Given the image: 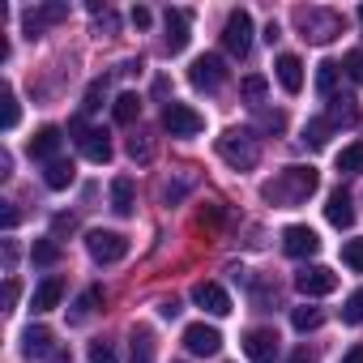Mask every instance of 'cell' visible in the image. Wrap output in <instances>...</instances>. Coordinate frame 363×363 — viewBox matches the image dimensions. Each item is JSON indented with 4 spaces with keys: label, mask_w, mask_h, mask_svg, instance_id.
Instances as JSON below:
<instances>
[{
    "label": "cell",
    "mask_w": 363,
    "mask_h": 363,
    "mask_svg": "<svg viewBox=\"0 0 363 363\" xmlns=\"http://www.w3.org/2000/svg\"><path fill=\"white\" fill-rule=\"evenodd\" d=\"M316 184H320L316 167H282L274 179H265V184H261V197L269 206H278V210H291V206H303L316 193Z\"/></svg>",
    "instance_id": "6da1fadb"
},
{
    "label": "cell",
    "mask_w": 363,
    "mask_h": 363,
    "mask_svg": "<svg viewBox=\"0 0 363 363\" xmlns=\"http://www.w3.org/2000/svg\"><path fill=\"white\" fill-rule=\"evenodd\" d=\"M218 158L227 167H235V171H252L261 162V145H257V137L248 128H227L218 137Z\"/></svg>",
    "instance_id": "7a4b0ae2"
},
{
    "label": "cell",
    "mask_w": 363,
    "mask_h": 363,
    "mask_svg": "<svg viewBox=\"0 0 363 363\" xmlns=\"http://www.w3.org/2000/svg\"><path fill=\"white\" fill-rule=\"evenodd\" d=\"M295 26L303 30V39L308 43H333L337 35H342V13H333V9H295Z\"/></svg>",
    "instance_id": "3957f363"
},
{
    "label": "cell",
    "mask_w": 363,
    "mask_h": 363,
    "mask_svg": "<svg viewBox=\"0 0 363 363\" xmlns=\"http://www.w3.org/2000/svg\"><path fill=\"white\" fill-rule=\"evenodd\" d=\"M223 48L231 56H240V60L252 52V13L248 9H231V18L223 26Z\"/></svg>",
    "instance_id": "277c9868"
},
{
    "label": "cell",
    "mask_w": 363,
    "mask_h": 363,
    "mask_svg": "<svg viewBox=\"0 0 363 363\" xmlns=\"http://www.w3.org/2000/svg\"><path fill=\"white\" fill-rule=\"evenodd\" d=\"M162 128H167L171 137H197V133L206 128V116L193 111L189 103H167V107H162Z\"/></svg>",
    "instance_id": "5b68a950"
},
{
    "label": "cell",
    "mask_w": 363,
    "mask_h": 363,
    "mask_svg": "<svg viewBox=\"0 0 363 363\" xmlns=\"http://www.w3.org/2000/svg\"><path fill=\"white\" fill-rule=\"evenodd\" d=\"M69 133H73L77 150H82L90 162H111V137H107L103 128H86V120H73Z\"/></svg>",
    "instance_id": "8992f818"
},
{
    "label": "cell",
    "mask_w": 363,
    "mask_h": 363,
    "mask_svg": "<svg viewBox=\"0 0 363 363\" xmlns=\"http://www.w3.org/2000/svg\"><path fill=\"white\" fill-rule=\"evenodd\" d=\"M86 248H90V257H94L99 265H116V261L128 257V240H124L120 231H90V235H86Z\"/></svg>",
    "instance_id": "52a82bcc"
},
{
    "label": "cell",
    "mask_w": 363,
    "mask_h": 363,
    "mask_svg": "<svg viewBox=\"0 0 363 363\" xmlns=\"http://www.w3.org/2000/svg\"><path fill=\"white\" fill-rule=\"evenodd\" d=\"M295 286H299V295L320 299V295H333V291H337V274H333L329 265H303V269L295 274Z\"/></svg>",
    "instance_id": "ba28073f"
},
{
    "label": "cell",
    "mask_w": 363,
    "mask_h": 363,
    "mask_svg": "<svg viewBox=\"0 0 363 363\" xmlns=\"http://www.w3.org/2000/svg\"><path fill=\"white\" fill-rule=\"evenodd\" d=\"M189 82H193L197 90H206V94H214V90L227 82V65H223V56H197L193 69H189Z\"/></svg>",
    "instance_id": "9c48e42d"
},
{
    "label": "cell",
    "mask_w": 363,
    "mask_h": 363,
    "mask_svg": "<svg viewBox=\"0 0 363 363\" xmlns=\"http://www.w3.org/2000/svg\"><path fill=\"white\" fill-rule=\"evenodd\" d=\"M282 252H286V257H316V252H320V235H316L312 227H299V223H295V227L282 231Z\"/></svg>",
    "instance_id": "30bf717a"
},
{
    "label": "cell",
    "mask_w": 363,
    "mask_h": 363,
    "mask_svg": "<svg viewBox=\"0 0 363 363\" xmlns=\"http://www.w3.org/2000/svg\"><path fill=\"white\" fill-rule=\"evenodd\" d=\"M69 18V5H39V9H26V18H22V26H26V39H39L52 22H65Z\"/></svg>",
    "instance_id": "8fae6325"
},
{
    "label": "cell",
    "mask_w": 363,
    "mask_h": 363,
    "mask_svg": "<svg viewBox=\"0 0 363 363\" xmlns=\"http://www.w3.org/2000/svg\"><path fill=\"white\" fill-rule=\"evenodd\" d=\"M193 303L206 308L210 316H231V295H227L218 282H197V286H193Z\"/></svg>",
    "instance_id": "7c38bea8"
},
{
    "label": "cell",
    "mask_w": 363,
    "mask_h": 363,
    "mask_svg": "<svg viewBox=\"0 0 363 363\" xmlns=\"http://www.w3.org/2000/svg\"><path fill=\"white\" fill-rule=\"evenodd\" d=\"M184 346H189L193 354H218V350H223V333H218L214 325L197 320V325L184 329Z\"/></svg>",
    "instance_id": "4fadbf2b"
},
{
    "label": "cell",
    "mask_w": 363,
    "mask_h": 363,
    "mask_svg": "<svg viewBox=\"0 0 363 363\" xmlns=\"http://www.w3.org/2000/svg\"><path fill=\"white\" fill-rule=\"evenodd\" d=\"M244 354H248V363H274L278 359V333L274 329H252L244 337Z\"/></svg>",
    "instance_id": "5bb4252c"
},
{
    "label": "cell",
    "mask_w": 363,
    "mask_h": 363,
    "mask_svg": "<svg viewBox=\"0 0 363 363\" xmlns=\"http://www.w3.org/2000/svg\"><path fill=\"white\" fill-rule=\"evenodd\" d=\"M60 141H65V133L56 128V124H43L35 137H30V158H43V162H56L60 158Z\"/></svg>",
    "instance_id": "9a60e30c"
},
{
    "label": "cell",
    "mask_w": 363,
    "mask_h": 363,
    "mask_svg": "<svg viewBox=\"0 0 363 363\" xmlns=\"http://www.w3.org/2000/svg\"><path fill=\"white\" fill-rule=\"evenodd\" d=\"M52 350H56V337H52L48 325H30V329L22 333V354H26V359H48Z\"/></svg>",
    "instance_id": "2e32d148"
},
{
    "label": "cell",
    "mask_w": 363,
    "mask_h": 363,
    "mask_svg": "<svg viewBox=\"0 0 363 363\" xmlns=\"http://www.w3.org/2000/svg\"><path fill=\"white\" fill-rule=\"evenodd\" d=\"M189 39H193V35H189V13H184V9H167V39H162L167 52H171V56L184 52Z\"/></svg>",
    "instance_id": "e0dca14e"
},
{
    "label": "cell",
    "mask_w": 363,
    "mask_h": 363,
    "mask_svg": "<svg viewBox=\"0 0 363 363\" xmlns=\"http://www.w3.org/2000/svg\"><path fill=\"white\" fill-rule=\"evenodd\" d=\"M325 218H329L333 227H342V231H346V227H354V201H350V197H346L342 189H337V193H329Z\"/></svg>",
    "instance_id": "ac0fdd59"
},
{
    "label": "cell",
    "mask_w": 363,
    "mask_h": 363,
    "mask_svg": "<svg viewBox=\"0 0 363 363\" xmlns=\"http://www.w3.org/2000/svg\"><path fill=\"white\" fill-rule=\"evenodd\" d=\"M73 179H77L73 158H56V162H48V171H43V184H48V189H56V193H65Z\"/></svg>",
    "instance_id": "d6986e66"
},
{
    "label": "cell",
    "mask_w": 363,
    "mask_h": 363,
    "mask_svg": "<svg viewBox=\"0 0 363 363\" xmlns=\"http://www.w3.org/2000/svg\"><path fill=\"white\" fill-rule=\"evenodd\" d=\"M278 82H282V90L286 94H299L303 90V65H299V56H278Z\"/></svg>",
    "instance_id": "ffe728a7"
},
{
    "label": "cell",
    "mask_w": 363,
    "mask_h": 363,
    "mask_svg": "<svg viewBox=\"0 0 363 363\" xmlns=\"http://www.w3.org/2000/svg\"><path fill=\"white\" fill-rule=\"evenodd\" d=\"M60 295H65V282H60V278H43V282L35 286L30 308H35V312H52V308H60Z\"/></svg>",
    "instance_id": "44dd1931"
},
{
    "label": "cell",
    "mask_w": 363,
    "mask_h": 363,
    "mask_svg": "<svg viewBox=\"0 0 363 363\" xmlns=\"http://www.w3.org/2000/svg\"><path fill=\"white\" fill-rule=\"evenodd\" d=\"M133 206H137V184H133V179L128 175H120V179H111V210L116 214H133Z\"/></svg>",
    "instance_id": "7402d4cb"
},
{
    "label": "cell",
    "mask_w": 363,
    "mask_h": 363,
    "mask_svg": "<svg viewBox=\"0 0 363 363\" xmlns=\"http://www.w3.org/2000/svg\"><path fill=\"white\" fill-rule=\"evenodd\" d=\"M111 116H116V124H133V120L141 116V99H137L133 90H124V94L111 103Z\"/></svg>",
    "instance_id": "603a6c76"
},
{
    "label": "cell",
    "mask_w": 363,
    "mask_h": 363,
    "mask_svg": "<svg viewBox=\"0 0 363 363\" xmlns=\"http://www.w3.org/2000/svg\"><path fill=\"white\" fill-rule=\"evenodd\" d=\"M18 120H22V107H18V94L5 86L0 90V124H5V133H13L18 128Z\"/></svg>",
    "instance_id": "cb8c5ba5"
},
{
    "label": "cell",
    "mask_w": 363,
    "mask_h": 363,
    "mask_svg": "<svg viewBox=\"0 0 363 363\" xmlns=\"http://www.w3.org/2000/svg\"><path fill=\"white\" fill-rule=\"evenodd\" d=\"M329 103H333V107H329V120H333V128H337V124H354V120H359V107H354V99H350V94H342V99L333 94Z\"/></svg>",
    "instance_id": "d4e9b609"
},
{
    "label": "cell",
    "mask_w": 363,
    "mask_h": 363,
    "mask_svg": "<svg viewBox=\"0 0 363 363\" xmlns=\"http://www.w3.org/2000/svg\"><path fill=\"white\" fill-rule=\"evenodd\" d=\"M329 133H333V120H329V116H316V120H308V128H303V145L320 150V145L329 141Z\"/></svg>",
    "instance_id": "484cf974"
},
{
    "label": "cell",
    "mask_w": 363,
    "mask_h": 363,
    "mask_svg": "<svg viewBox=\"0 0 363 363\" xmlns=\"http://www.w3.org/2000/svg\"><path fill=\"white\" fill-rule=\"evenodd\" d=\"M99 303H103V286H90V291H86V295H82V299L73 303V312H69V320H73V325H82V320H90V312H94Z\"/></svg>",
    "instance_id": "4316f807"
},
{
    "label": "cell",
    "mask_w": 363,
    "mask_h": 363,
    "mask_svg": "<svg viewBox=\"0 0 363 363\" xmlns=\"http://www.w3.org/2000/svg\"><path fill=\"white\" fill-rule=\"evenodd\" d=\"M337 175H363V141H354L337 154Z\"/></svg>",
    "instance_id": "83f0119b"
},
{
    "label": "cell",
    "mask_w": 363,
    "mask_h": 363,
    "mask_svg": "<svg viewBox=\"0 0 363 363\" xmlns=\"http://www.w3.org/2000/svg\"><path fill=\"white\" fill-rule=\"evenodd\" d=\"M337 60H325V65H316V90L325 94V99H333V86H337Z\"/></svg>",
    "instance_id": "f1b7e54d"
},
{
    "label": "cell",
    "mask_w": 363,
    "mask_h": 363,
    "mask_svg": "<svg viewBox=\"0 0 363 363\" xmlns=\"http://www.w3.org/2000/svg\"><path fill=\"white\" fill-rule=\"evenodd\" d=\"M265 90H269V82H265L261 73H252V77H244V82H240V94L248 99V107H261V99H265Z\"/></svg>",
    "instance_id": "f546056e"
},
{
    "label": "cell",
    "mask_w": 363,
    "mask_h": 363,
    "mask_svg": "<svg viewBox=\"0 0 363 363\" xmlns=\"http://www.w3.org/2000/svg\"><path fill=\"white\" fill-rule=\"evenodd\" d=\"M30 261H35V265H56V261H60V244H56L52 235H48V240H35Z\"/></svg>",
    "instance_id": "4dcf8cb0"
},
{
    "label": "cell",
    "mask_w": 363,
    "mask_h": 363,
    "mask_svg": "<svg viewBox=\"0 0 363 363\" xmlns=\"http://www.w3.org/2000/svg\"><path fill=\"white\" fill-rule=\"evenodd\" d=\"M133 363H154V337H150V329H133Z\"/></svg>",
    "instance_id": "1f68e13d"
},
{
    "label": "cell",
    "mask_w": 363,
    "mask_h": 363,
    "mask_svg": "<svg viewBox=\"0 0 363 363\" xmlns=\"http://www.w3.org/2000/svg\"><path fill=\"white\" fill-rule=\"evenodd\" d=\"M320 320H325V312H320V308H295V312H291V325H295L299 333H308V329H316Z\"/></svg>",
    "instance_id": "d6a6232c"
},
{
    "label": "cell",
    "mask_w": 363,
    "mask_h": 363,
    "mask_svg": "<svg viewBox=\"0 0 363 363\" xmlns=\"http://www.w3.org/2000/svg\"><path fill=\"white\" fill-rule=\"evenodd\" d=\"M342 320H346V325H363V286L342 303Z\"/></svg>",
    "instance_id": "836d02e7"
},
{
    "label": "cell",
    "mask_w": 363,
    "mask_h": 363,
    "mask_svg": "<svg viewBox=\"0 0 363 363\" xmlns=\"http://www.w3.org/2000/svg\"><path fill=\"white\" fill-rule=\"evenodd\" d=\"M128 154H133L137 162H150V158H154V145H150V137H145V133H133V137H128Z\"/></svg>",
    "instance_id": "e575fe53"
},
{
    "label": "cell",
    "mask_w": 363,
    "mask_h": 363,
    "mask_svg": "<svg viewBox=\"0 0 363 363\" xmlns=\"http://www.w3.org/2000/svg\"><path fill=\"white\" fill-rule=\"evenodd\" d=\"M342 73H346L354 86H363V52H346V60H342Z\"/></svg>",
    "instance_id": "d590c367"
},
{
    "label": "cell",
    "mask_w": 363,
    "mask_h": 363,
    "mask_svg": "<svg viewBox=\"0 0 363 363\" xmlns=\"http://www.w3.org/2000/svg\"><path fill=\"white\" fill-rule=\"evenodd\" d=\"M90 363H120V359H116V346H111V342H103V337H99V342H90Z\"/></svg>",
    "instance_id": "8d00e7d4"
},
{
    "label": "cell",
    "mask_w": 363,
    "mask_h": 363,
    "mask_svg": "<svg viewBox=\"0 0 363 363\" xmlns=\"http://www.w3.org/2000/svg\"><path fill=\"white\" fill-rule=\"evenodd\" d=\"M342 261H346L354 274H363V240H350V244L342 248Z\"/></svg>",
    "instance_id": "74e56055"
},
{
    "label": "cell",
    "mask_w": 363,
    "mask_h": 363,
    "mask_svg": "<svg viewBox=\"0 0 363 363\" xmlns=\"http://www.w3.org/2000/svg\"><path fill=\"white\" fill-rule=\"evenodd\" d=\"M103 99H107V82H90V90H86V111H99L103 107Z\"/></svg>",
    "instance_id": "f35d334b"
},
{
    "label": "cell",
    "mask_w": 363,
    "mask_h": 363,
    "mask_svg": "<svg viewBox=\"0 0 363 363\" xmlns=\"http://www.w3.org/2000/svg\"><path fill=\"white\" fill-rule=\"evenodd\" d=\"M73 231H77V218H73V214H56V218H52V240L73 235Z\"/></svg>",
    "instance_id": "ab89813d"
},
{
    "label": "cell",
    "mask_w": 363,
    "mask_h": 363,
    "mask_svg": "<svg viewBox=\"0 0 363 363\" xmlns=\"http://www.w3.org/2000/svg\"><path fill=\"white\" fill-rule=\"evenodd\" d=\"M18 218H22V214H18V206H5V210H0V227H5V231H13V227H18Z\"/></svg>",
    "instance_id": "60d3db41"
},
{
    "label": "cell",
    "mask_w": 363,
    "mask_h": 363,
    "mask_svg": "<svg viewBox=\"0 0 363 363\" xmlns=\"http://www.w3.org/2000/svg\"><path fill=\"white\" fill-rule=\"evenodd\" d=\"M150 22H154V13H150L145 5H137V9H133V26H137V30H145Z\"/></svg>",
    "instance_id": "b9f144b4"
},
{
    "label": "cell",
    "mask_w": 363,
    "mask_h": 363,
    "mask_svg": "<svg viewBox=\"0 0 363 363\" xmlns=\"http://www.w3.org/2000/svg\"><path fill=\"white\" fill-rule=\"evenodd\" d=\"M13 303H18V278L5 282V308H13Z\"/></svg>",
    "instance_id": "7bdbcfd3"
},
{
    "label": "cell",
    "mask_w": 363,
    "mask_h": 363,
    "mask_svg": "<svg viewBox=\"0 0 363 363\" xmlns=\"http://www.w3.org/2000/svg\"><path fill=\"white\" fill-rule=\"evenodd\" d=\"M158 312H162V320H175V316H179V303H175V299H167Z\"/></svg>",
    "instance_id": "ee69618b"
},
{
    "label": "cell",
    "mask_w": 363,
    "mask_h": 363,
    "mask_svg": "<svg viewBox=\"0 0 363 363\" xmlns=\"http://www.w3.org/2000/svg\"><path fill=\"white\" fill-rule=\"evenodd\" d=\"M286 363H316V359L308 354V346H299V350H291V359H286Z\"/></svg>",
    "instance_id": "f6af8a7d"
},
{
    "label": "cell",
    "mask_w": 363,
    "mask_h": 363,
    "mask_svg": "<svg viewBox=\"0 0 363 363\" xmlns=\"http://www.w3.org/2000/svg\"><path fill=\"white\" fill-rule=\"evenodd\" d=\"M342 363H363V342H359V346H350V350H346V359H342Z\"/></svg>",
    "instance_id": "bcb514c9"
},
{
    "label": "cell",
    "mask_w": 363,
    "mask_h": 363,
    "mask_svg": "<svg viewBox=\"0 0 363 363\" xmlns=\"http://www.w3.org/2000/svg\"><path fill=\"white\" fill-rule=\"evenodd\" d=\"M103 30H107V35H116V18H111V13H103V22H99V35H103Z\"/></svg>",
    "instance_id": "7dc6e473"
},
{
    "label": "cell",
    "mask_w": 363,
    "mask_h": 363,
    "mask_svg": "<svg viewBox=\"0 0 363 363\" xmlns=\"http://www.w3.org/2000/svg\"><path fill=\"white\" fill-rule=\"evenodd\" d=\"M48 363H73V354H69V350H56V354H52Z\"/></svg>",
    "instance_id": "c3c4849f"
},
{
    "label": "cell",
    "mask_w": 363,
    "mask_h": 363,
    "mask_svg": "<svg viewBox=\"0 0 363 363\" xmlns=\"http://www.w3.org/2000/svg\"><path fill=\"white\" fill-rule=\"evenodd\" d=\"M359 26H363V5H359Z\"/></svg>",
    "instance_id": "681fc988"
}]
</instances>
